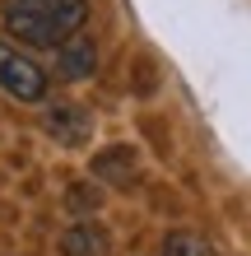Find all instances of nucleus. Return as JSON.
<instances>
[{
	"label": "nucleus",
	"mask_w": 251,
	"mask_h": 256,
	"mask_svg": "<svg viewBox=\"0 0 251 256\" xmlns=\"http://www.w3.org/2000/svg\"><path fill=\"white\" fill-rule=\"evenodd\" d=\"M47 130H51L61 144H84V140H88V116H84L79 108H51V112H47Z\"/></svg>",
	"instance_id": "nucleus-5"
},
{
	"label": "nucleus",
	"mask_w": 251,
	"mask_h": 256,
	"mask_svg": "<svg viewBox=\"0 0 251 256\" xmlns=\"http://www.w3.org/2000/svg\"><path fill=\"white\" fill-rule=\"evenodd\" d=\"M0 19L28 47H65L88 24V0H5Z\"/></svg>",
	"instance_id": "nucleus-1"
},
{
	"label": "nucleus",
	"mask_w": 251,
	"mask_h": 256,
	"mask_svg": "<svg viewBox=\"0 0 251 256\" xmlns=\"http://www.w3.org/2000/svg\"><path fill=\"white\" fill-rule=\"evenodd\" d=\"M61 252L65 256H107V238H102L98 228H70Z\"/></svg>",
	"instance_id": "nucleus-7"
},
{
	"label": "nucleus",
	"mask_w": 251,
	"mask_h": 256,
	"mask_svg": "<svg viewBox=\"0 0 251 256\" xmlns=\"http://www.w3.org/2000/svg\"><path fill=\"white\" fill-rule=\"evenodd\" d=\"M163 256H219V252H214V242H210L205 233H196V228H177V233H168Z\"/></svg>",
	"instance_id": "nucleus-6"
},
{
	"label": "nucleus",
	"mask_w": 251,
	"mask_h": 256,
	"mask_svg": "<svg viewBox=\"0 0 251 256\" xmlns=\"http://www.w3.org/2000/svg\"><path fill=\"white\" fill-rule=\"evenodd\" d=\"M93 66H98V47H93V38H70L65 47H56V74L61 80H88L93 74Z\"/></svg>",
	"instance_id": "nucleus-4"
},
{
	"label": "nucleus",
	"mask_w": 251,
	"mask_h": 256,
	"mask_svg": "<svg viewBox=\"0 0 251 256\" xmlns=\"http://www.w3.org/2000/svg\"><path fill=\"white\" fill-rule=\"evenodd\" d=\"M93 177H102L107 186H130L140 177V154H135V149H126V144L102 149V154L93 158Z\"/></svg>",
	"instance_id": "nucleus-3"
},
{
	"label": "nucleus",
	"mask_w": 251,
	"mask_h": 256,
	"mask_svg": "<svg viewBox=\"0 0 251 256\" xmlns=\"http://www.w3.org/2000/svg\"><path fill=\"white\" fill-rule=\"evenodd\" d=\"M0 88H5L9 98H19V102H37L47 94V74H42L37 61H28L19 47L0 42Z\"/></svg>",
	"instance_id": "nucleus-2"
}]
</instances>
